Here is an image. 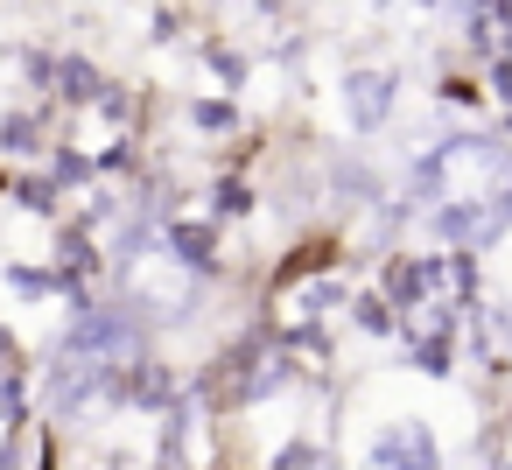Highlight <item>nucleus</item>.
Listing matches in <instances>:
<instances>
[{"label":"nucleus","instance_id":"1","mask_svg":"<svg viewBox=\"0 0 512 470\" xmlns=\"http://www.w3.org/2000/svg\"><path fill=\"white\" fill-rule=\"evenodd\" d=\"M435 288H442V253H393L386 267H379V295L393 302V309H428L435 302Z\"/></svg>","mask_w":512,"mask_h":470},{"label":"nucleus","instance_id":"2","mask_svg":"<svg viewBox=\"0 0 512 470\" xmlns=\"http://www.w3.org/2000/svg\"><path fill=\"white\" fill-rule=\"evenodd\" d=\"M372 470H442L435 428L428 421H393L372 435Z\"/></svg>","mask_w":512,"mask_h":470},{"label":"nucleus","instance_id":"3","mask_svg":"<svg viewBox=\"0 0 512 470\" xmlns=\"http://www.w3.org/2000/svg\"><path fill=\"white\" fill-rule=\"evenodd\" d=\"M393 92H400V78H393V71L358 64V71L344 78V113H351V127H358V134H379V127L393 120Z\"/></svg>","mask_w":512,"mask_h":470},{"label":"nucleus","instance_id":"4","mask_svg":"<svg viewBox=\"0 0 512 470\" xmlns=\"http://www.w3.org/2000/svg\"><path fill=\"white\" fill-rule=\"evenodd\" d=\"M162 253L204 281V274H218V225H211V218H176V225L162 232Z\"/></svg>","mask_w":512,"mask_h":470},{"label":"nucleus","instance_id":"5","mask_svg":"<svg viewBox=\"0 0 512 470\" xmlns=\"http://www.w3.org/2000/svg\"><path fill=\"white\" fill-rule=\"evenodd\" d=\"M50 120H57V106H22V113H8L0 120V155H15V162H50Z\"/></svg>","mask_w":512,"mask_h":470},{"label":"nucleus","instance_id":"6","mask_svg":"<svg viewBox=\"0 0 512 470\" xmlns=\"http://www.w3.org/2000/svg\"><path fill=\"white\" fill-rule=\"evenodd\" d=\"M106 85H113V78H106L92 57H64V71H57V106H71V113H92Z\"/></svg>","mask_w":512,"mask_h":470},{"label":"nucleus","instance_id":"7","mask_svg":"<svg viewBox=\"0 0 512 470\" xmlns=\"http://www.w3.org/2000/svg\"><path fill=\"white\" fill-rule=\"evenodd\" d=\"M50 183H57V190H99V162H92L85 148L57 141V148H50Z\"/></svg>","mask_w":512,"mask_h":470},{"label":"nucleus","instance_id":"8","mask_svg":"<svg viewBox=\"0 0 512 470\" xmlns=\"http://www.w3.org/2000/svg\"><path fill=\"white\" fill-rule=\"evenodd\" d=\"M253 183L239 176V169H225L218 183H211V225H232V218H253Z\"/></svg>","mask_w":512,"mask_h":470},{"label":"nucleus","instance_id":"9","mask_svg":"<svg viewBox=\"0 0 512 470\" xmlns=\"http://www.w3.org/2000/svg\"><path fill=\"white\" fill-rule=\"evenodd\" d=\"M8 288H15L22 302H64V295H71V288H64V274H57L50 260H43V267L15 260V267H8Z\"/></svg>","mask_w":512,"mask_h":470},{"label":"nucleus","instance_id":"10","mask_svg":"<svg viewBox=\"0 0 512 470\" xmlns=\"http://www.w3.org/2000/svg\"><path fill=\"white\" fill-rule=\"evenodd\" d=\"M29 218H57V204H64V190L50 183V169H29V176H15V190H8Z\"/></svg>","mask_w":512,"mask_h":470},{"label":"nucleus","instance_id":"11","mask_svg":"<svg viewBox=\"0 0 512 470\" xmlns=\"http://www.w3.org/2000/svg\"><path fill=\"white\" fill-rule=\"evenodd\" d=\"M351 323H358L365 337H393V330H400V309H393L379 288H365V295H351Z\"/></svg>","mask_w":512,"mask_h":470},{"label":"nucleus","instance_id":"12","mask_svg":"<svg viewBox=\"0 0 512 470\" xmlns=\"http://www.w3.org/2000/svg\"><path fill=\"white\" fill-rule=\"evenodd\" d=\"M57 71H64V57H57V50H36V43L22 50V85H29L43 106L57 99Z\"/></svg>","mask_w":512,"mask_h":470},{"label":"nucleus","instance_id":"13","mask_svg":"<svg viewBox=\"0 0 512 470\" xmlns=\"http://www.w3.org/2000/svg\"><path fill=\"white\" fill-rule=\"evenodd\" d=\"M190 127L197 134H232L239 127V106L232 99H190Z\"/></svg>","mask_w":512,"mask_h":470},{"label":"nucleus","instance_id":"14","mask_svg":"<svg viewBox=\"0 0 512 470\" xmlns=\"http://www.w3.org/2000/svg\"><path fill=\"white\" fill-rule=\"evenodd\" d=\"M407 358H414L428 379H442V372L456 365V344H449V337H407Z\"/></svg>","mask_w":512,"mask_h":470},{"label":"nucleus","instance_id":"15","mask_svg":"<svg viewBox=\"0 0 512 470\" xmlns=\"http://www.w3.org/2000/svg\"><path fill=\"white\" fill-rule=\"evenodd\" d=\"M204 64H211V71H218V85H232V92H239V85H246V71H253V64H246V50H232V43H204Z\"/></svg>","mask_w":512,"mask_h":470},{"label":"nucleus","instance_id":"16","mask_svg":"<svg viewBox=\"0 0 512 470\" xmlns=\"http://www.w3.org/2000/svg\"><path fill=\"white\" fill-rule=\"evenodd\" d=\"M183 29H190V15H183V8H155V15H148V36H155V43H176Z\"/></svg>","mask_w":512,"mask_h":470},{"label":"nucleus","instance_id":"17","mask_svg":"<svg viewBox=\"0 0 512 470\" xmlns=\"http://www.w3.org/2000/svg\"><path fill=\"white\" fill-rule=\"evenodd\" d=\"M477 99H484V92H477L470 78H456V71L442 78V106H477Z\"/></svg>","mask_w":512,"mask_h":470},{"label":"nucleus","instance_id":"18","mask_svg":"<svg viewBox=\"0 0 512 470\" xmlns=\"http://www.w3.org/2000/svg\"><path fill=\"white\" fill-rule=\"evenodd\" d=\"M0 470H22V435H8V442H0Z\"/></svg>","mask_w":512,"mask_h":470},{"label":"nucleus","instance_id":"19","mask_svg":"<svg viewBox=\"0 0 512 470\" xmlns=\"http://www.w3.org/2000/svg\"><path fill=\"white\" fill-rule=\"evenodd\" d=\"M8 190H15V176H8V169H0V197H8Z\"/></svg>","mask_w":512,"mask_h":470},{"label":"nucleus","instance_id":"20","mask_svg":"<svg viewBox=\"0 0 512 470\" xmlns=\"http://www.w3.org/2000/svg\"><path fill=\"white\" fill-rule=\"evenodd\" d=\"M505 148H512V120H505Z\"/></svg>","mask_w":512,"mask_h":470},{"label":"nucleus","instance_id":"21","mask_svg":"<svg viewBox=\"0 0 512 470\" xmlns=\"http://www.w3.org/2000/svg\"><path fill=\"white\" fill-rule=\"evenodd\" d=\"M491 470H512V463H491Z\"/></svg>","mask_w":512,"mask_h":470}]
</instances>
